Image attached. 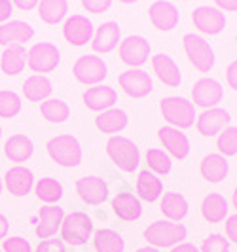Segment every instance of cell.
I'll return each instance as SVG.
<instances>
[{"label":"cell","mask_w":237,"mask_h":252,"mask_svg":"<svg viewBox=\"0 0 237 252\" xmlns=\"http://www.w3.org/2000/svg\"><path fill=\"white\" fill-rule=\"evenodd\" d=\"M91 231H93V224L86 213L76 211V213H68L63 216L61 235L68 245H72V247L86 245L91 237Z\"/></svg>","instance_id":"3"},{"label":"cell","mask_w":237,"mask_h":252,"mask_svg":"<svg viewBox=\"0 0 237 252\" xmlns=\"http://www.w3.org/2000/svg\"><path fill=\"white\" fill-rule=\"evenodd\" d=\"M72 72H74L76 80L82 82V84H99L108 74L104 61L101 57H95V55H82V57H78Z\"/></svg>","instance_id":"8"},{"label":"cell","mask_w":237,"mask_h":252,"mask_svg":"<svg viewBox=\"0 0 237 252\" xmlns=\"http://www.w3.org/2000/svg\"><path fill=\"white\" fill-rule=\"evenodd\" d=\"M150 21L154 27H158L160 31H171L178 23V10L173 2H154L150 6Z\"/></svg>","instance_id":"18"},{"label":"cell","mask_w":237,"mask_h":252,"mask_svg":"<svg viewBox=\"0 0 237 252\" xmlns=\"http://www.w3.org/2000/svg\"><path fill=\"white\" fill-rule=\"evenodd\" d=\"M10 15H12V2L0 0V21H6Z\"/></svg>","instance_id":"46"},{"label":"cell","mask_w":237,"mask_h":252,"mask_svg":"<svg viewBox=\"0 0 237 252\" xmlns=\"http://www.w3.org/2000/svg\"><path fill=\"white\" fill-rule=\"evenodd\" d=\"M6 233H8V220L4 215H0V239H4Z\"/></svg>","instance_id":"50"},{"label":"cell","mask_w":237,"mask_h":252,"mask_svg":"<svg viewBox=\"0 0 237 252\" xmlns=\"http://www.w3.org/2000/svg\"><path fill=\"white\" fill-rule=\"evenodd\" d=\"M4 152H6L8 159H12L13 163H21L33 156L34 146H33V140L27 135H12L4 144Z\"/></svg>","instance_id":"25"},{"label":"cell","mask_w":237,"mask_h":252,"mask_svg":"<svg viewBox=\"0 0 237 252\" xmlns=\"http://www.w3.org/2000/svg\"><path fill=\"white\" fill-rule=\"evenodd\" d=\"M137 193L144 199V201H156L163 193V184L162 180L152 175L148 171H140L137 178Z\"/></svg>","instance_id":"29"},{"label":"cell","mask_w":237,"mask_h":252,"mask_svg":"<svg viewBox=\"0 0 237 252\" xmlns=\"http://www.w3.org/2000/svg\"><path fill=\"white\" fill-rule=\"evenodd\" d=\"M76 191L82 197V201L89 205H99L108 197V186L99 177H84L76 180Z\"/></svg>","instance_id":"15"},{"label":"cell","mask_w":237,"mask_h":252,"mask_svg":"<svg viewBox=\"0 0 237 252\" xmlns=\"http://www.w3.org/2000/svg\"><path fill=\"white\" fill-rule=\"evenodd\" d=\"M162 213L171 220H182L188 215V201L180 193H165L162 199Z\"/></svg>","instance_id":"32"},{"label":"cell","mask_w":237,"mask_h":252,"mask_svg":"<svg viewBox=\"0 0 237 252\" xmlns=\"http://www.w3.org/2000/svg\"><path fill=\"white\" fill-rule=\"evenodd\" d=\"M27 63V51L23 46H8L0 53V66L8 76H15Z\"/></svg>","instance_id":"26"},{"label":"cell","mask_w":237,"mask_h":252,"mask_svg":"<svg viewBox=\"0 0 237 252\" xmlns=\"http://www.w3.org/2000/svg\"><path fill=\"white\" fill-rule=\"evenodd\" d=\"M40 112L51 124H63L68 118V106L61 99H46L40 106Z\"/></svg>","instance_id":"36"},{"label":"cell","mask_w":237,"mask_h":252,"mask_svg":"<svg viewBox=\"0 0 237 252\" xmlns=\"http://www.w3.org/2000/svg\"><path fill=\"white\" fill-rule=\"evenodd\" d=\"M201 252H230V243L218 233H212L201 245Z\"/></svg>","instance_id":"40"},{"label":"cell","mask_w":237,"mask_h":252,"mask_svg":"<svg viewBox=\"0 0 237 252\" xmlns=\"http://www.w3.org/2000/svg\"><path fill=\"white\" fill-rule=\"evenodd\" d=\"M218 8L222 10H232V12H237V2H230V0H218L216 2Z\"/></svg>","instance_id":"47"},{"label":"cell","mask_w":237,"mask_h":252,"mask_svg":"<svg viewBox=\"0 0 237 252\" xmlns=\"http://www.w3.org/2000/svg\"><path fill=\"white\" fill-rule=\"evenodd\" d=\"M192 21L201 32H207V34H218L226 27L224 13L220 12L218 8H212V6L196 8L194 13H192Z\"/></svg>","instance_id":"13"},{"label":"cell","mask_w":237,"mask_h":252,"mask_svg":"<svg viewBox=\"0 0 237 252\" xmlns=\"http://www.w3.org/2000/svg\"><path fill=\"white\" fill-rule=\"evenodd\" d=\"M234 205H236V209H237V189H236V193H234Z\"/></svg>","instance_id":"52"},{"label":"cell","mask_w":237,"mask_h":252,"mask_svg":"<svg viewBox=\"0 0 237 252\" xmlns=\"http://www.w3.org/2000/svg\"><path fill=\"white\" fill-rule=\"evenodd\" d=\"M4 252H33L29 241L23 237H12L4 241Z\"/></svg>","instance_id":"41"},{"label":"cell","mask_w":237,"mask_h":252,"mask_svg":"<svg viewBox=\"0 0 237 252\" xmlns=\"http://www.w3.org/2000/svg\"><path fill=\"white\" fill-rule=\"evenodd\" d=\"M201 175L205 180H209L212 184L220 182L228 177V161L224 156L220 154H211L201 161Z\"/></svg>","instance_id":"27"},{"label":"cell","mask_w":237,"mask_h":252,"mask_svg":"<svg viewBox=\"0 0 237 252\" xmlns=\"http://www.w3.org/2000/svg\"><path fill=\"white\" fill-rule=\"evenodd\" d=\"M38 199L46 203H57L63 197V184L55 178H40L34 186Z\"/></svg>","instance_id":"35"},{"label":"cell","mask_w":237,"mask_h":252,"mask_svg":"<svg viewBox=\"0 0 237 252\" xmlns=\"http://www.w3.org/2000/svg\"><path fill=\"white\" fill-rule=\"evenodd\" d=\"M226 78H228V84H230V88H234L237 91V61L228 66V70H226Z\"/></svg>","instance_id":"45"},{"label":"cell","mask_w":237,"mask_h":252,"mask_svg":"<svg viewBox=\"0 0 237 252\" xmlns=\"http://www.w3.org/2000/svg\"><path fill=\"white\" fill-rule=\"evenodd\" d=\"M23 93L29 101H46L51 93V82L44 74H34L27 78L23 84Z\"/></svg>","instance_id":"28"},{"label":"cell","mask_w":237,"mask_h":252,"mask_svg":"<svg viewBox=\"0 0 237 252\" xmlns=\"http://www.w3.org/2000/svg\"><path fill=\"white\" fill-rule=\"evenodd\" d=\"M146 163L150 165L152 171H156L160 175H167L171 171V158L160 148H150L146 152Z\"/></svg>","instance_id":"37"},{"label":"cell","mask_w":237,"mask_h":252,"mask_svg":"<svg viewBox=\"0 0 237 252\" xmlns=\"http://www.w3.org/2000/svg\"><path fill=\"white\" fill-rule=\"evenodd\" d=\"M218 150L222 156H236L237 154V127H226L218 135Z\"/></svg>","instance_id":"39"},{"label":"cell","mask_w":237,"mask_h":252,"mask_svg":"<svg viewBox=\"0 0 237 252\" xmlns=\"http://www.w3.org/2000/svg\"><path fill=\"white\" fill-rule=\"evenodd\" d=\"M137 252H160L158 249H152V247H144V249H138Z\"/></svg>","instance_id":"51"},{"label":"cell","mask_w":237,"mask_h":252,"mask_svg":"<svg viewBox=\"0 0 237 252\" xmlns=\"http://www.w3.org/2000/svg\"><path fill=\"white\" fill-rule=\"evenodd\" d=\"M34 34L33 27L25 21H8L4 25H0V44L8 46H21L23 42H29Z\"/></svg>","instance_id":"17"},{"label":"cell","mask_w":237,"mask_h":252,"mask_svg":"<svg viewBox=\"0 0 237 252\" xmlns=\"http://www.w3.org/2000/svg\"><path fill=\"white\" fill-rule=\"evenodd\" d=\"M162 112L163 118L176 126L178 129H186V127L194 126L196 116V108L194 102H190L184 97H165L162 101Z\"/></svg>","instance_id":"5"},{"label":"cell","mask_w":237,"mask_h":252,"mask_svg":"<svg viewBox=\"0 0 237 252\" xmlns=\"http://www.w3.org/2000/svg\"><path fill=\"white\" fill-rule=\"evenodd\" d=\"M27 57H29V66L34 72H51L61 61V53L57 50V46H53L50 42L34 44L29 50Z\"/></svg>","instance_id":"7"},{"label":"cell","mask_w":237,"mask_h":252,"mask_svg":"<svg viewBox=\"0 0 237 252\" xmlns=\"http://www.w3.org/2000/svg\"><path fill=\"white\" fill-rule=\"evenodd\" d=\"M95 124L102 133H118L127 126V114L120 108H108L97 116Z\"/></svg>","instance_id":"30"},{"label":"cell","mask_w":237,"mask_h":252,"mask_svg":"<svg viewBox=\"0 0 237 252\" xmlns=\"http://www.w3.org/2000/svg\"><path fill=\"white\" fill-rule=\"evenodd\" d=\"M116 101H118V95L108 86H95V88H89L84 93V102H86V106H88L89 110H93V112H104Z\"/></svg>","instance_id":"19"},{"label":"cell","mask_w":237,"mask_h":252,"mask_svg":"<svg viewBox=\"0 0 237 252\" xmlns=\"http://www.w3.org/2000/svg\"><path fill=\"white\" fill-rule=\"evenodd\" d=\"M68 12V4L65 0H44L40 2V19L55 25L59 23L63 17Z\"/></svg>","instance_id":"34"},{"label":"cell","mask_w":237,"mask_h":252,"mask_svg":"<svg viewBox=\"0 0 237 252\" xmlns=\"http://www.w3.org/2000/svg\"><path fill=\"white\" fill-rule=\"evenodd\" d=\"M160 139H162L163 146L178 159H184L190 154V142H188L186 135L180 133L175 127H162L160 129Z\"/></svg>","instance_id":"22"},{"label":"cell","mask_w":237,"mask_h":252,"mask_svg":"<svg viewBox=\"0 0 237 252\" xmlns=\"http://www.w3.org/2000/svg\"><path fill=\"white\" fill-rule=\"evenodd\" d=\"M21 110V99L13 91H0V118H12Z\"/></svg>","instance_id":"38"},{"label":"cell","mask_w":237,"mask_h":252,"mask_svg":"<svg viewBox=\"0 0 237 252\" xmlns=\"http://www.w3.org/2000/svg\"><path fill=\"white\" fill-rule=\"evenodd\" d=\"M63 36L74 46H84L93 38V23L84 15H72L63 25Z\"/></svg>","instance_id":"14"},{"label":"cell","mask_w":237,"mask_h":252,"mask_svg":"<svg viewBox=\"0 0 237 252\" xmlns=\"http://www.w3.org/2000/svg\"><path fill=\"white\" fill-rule=\"evenodd\" d=\"M222 95H224V89L212 78H201L194 84V89H192L194 102L201 108H205V110L214 108L218 102L222 101Z\"/></svg>","instance_id":"9"},{"label":"cell","mask_w":237,"mask_h":252,"mask_svg":"<svg viewBox=\"0 0 237 252\" xmlns=\"http://www.w3.org/2000/svg\"><path fill=\"white\" fill-rule=\"evenodd\" d=\"M232 122V116L224 108H207L198 116L196 124H198V131L205 137H212V135H220L226 129V126Z\"/></svg>","instance_id":"10"},{"label":"cell","mask_w":237,"mask_h":252,"mask_svg":"<svg viewBox=\"0 0 237 252\" xmlns=\"http://www.w3.org/2000/svg\"><path fill=\"white\" fill-rule=\"evenodd\" d=\"M150 55V44L146 42V38L142 36H127L120 44V57L122 61L131 66H140V64L146 63Z\"/></svg>","instance_id":"12"},{"label":"cell","mask_w":237,"mask_h":252,"mask_svg":"<svg viewBox=\"0 0 237 252\" xmlns=\"http://www.w3.org/2000/svg\"><path fill=\"white\" fill-rule=\"evenodd\" d=\"M226 233H228V239L237 243V215L228 218V222H226Z\"/></svg>","instance_id":"44"},{"label":"cell","mask_w":237,"mask_h":252,"mask_svg":"<svg viewBox=\"0 0 237 252\" xmlns=\"http://www.w3.org/2000/svg\"><path fill=\"white\" fill-rule=\"evenodd\" d=\"M48 154L55 163L63 167H76L82 161V146L72 135H59L48 142Z\"/></svg>","instance_id":"2"},{"label":"cell","mask_w":237,"mask_h":252,"mask_svg":"<svg viewBox=\"0 0 237 252\" xmlns=\"http://www.w3.org/2000/svg\"><path fill=\"white\" fill-rule=\"evenodd\" d=\"M186 227L182 224H175L171 220L154 222L144 231V239L148 241L150 245H156V247H173L182 239H186Z\"/></svg>","instance_id":"4"},{"label":"cell","mask_w":237,"mask_h":252,"mask_svg":"<svg viewBox=\"0 0 237 252\" xmlns=\"http://www.w3.org/2000/svg\"><path fill=\"white\" fill-rule=\"evenodd\" d=\"M118 42H120V27L116 21H106L97 29L91 46L99 53H108L118 46Z\"/></svg>","instance_id":"20"},{"label":"cell","mask_w":237,"mask_h":252,"mask_svg":"<svg viewBox=\"0 0 237 252\" xmlns=\"http://www.w3.org/2000/svg\"><path fill=\"white\" fill-rule=\"evenodd\" d=\"M36 252H67V247L61 239H44L36 247Z\"/></svg>","instance_id":"42"},{"label":"cell","mask_w":237,"mask_h":252,"mask_svg":"<svg viewBox=\"0 0 237 252\" xmlns=\"http://www.w3.org/2000/svg\"><path fill=\"white\" fill-rule=\"evenodd\" d=\"M152 66H154L158 78L162 80L165 86L176 88V86L180 84V80H182V78H180V70H178V66H176L175 61H173L169 55H165V53L154 55V57H152Z\"/></svg>","instance_id":"21"},{"label":"cell","mask_w":237,"mask_h":252,"mask_svg":"<svg viewBox=\"0 0 237 252\" xmlns=\"http://www.w3.org/2000/svg\"><path fill=\"white\" fill-rule=\"evenodd\" d=\"M120 86L124 88V91L129 97L140 99V97H146L152 91V78L148 76V72H144L140 68H131V70H125L120 74Z\"/></svg>","instance_id":"11"},{"label":"cell","mask_w":237,"mask_h":252,"mask_svg":"<svg viewBox=\"0 0 237 252\" xmlns=\"http://www.w3.org/2000/svg\"><path fill=\"white\" fill-rule=\"evenodd\" d=\"M110 0H86L84 2V8L88 10V12H93V13H101V12H106L108 8H110Z\"/></svg>","instance_id":"43"},{"label":"cell","mask_w":237,"mask_h":252,"mask_svg":"<svg viewBox=\"0 0 237 252\" xmlns=\"http://www.w3.org/2000/svg\"><path fill=\"white\" fill-rule=\"evenodd\" d=\"M95 249L97 252H124V239L114 229L95 231Z\"/></svg>","instance_id":"33"},{"label":"cell","mask_w":237,"mask_h":252,"mask_svg":"<svg viewBox=\"0 0 237 252\" xmlns=\"http://www.w3.org/2000/svg\"><path fill=\"white\" fill-rule=\"evenodd\" d=\"M63 213L61 207L55 205H46L40 209L38 213V224H36V235L40 239H50L57 233V229L61 227L63 222Z\"/></svg>","instance_id":"16"},{"label":"cell","mask_w":237,"mask_h":252,"mask_svg":"<svg viewBox=\"0 0 237 252\" xmlns=\"http://www.w3.org/2000/svg\"><path fill=\"white\" fill-rule=\"evenodd\" d=\"M201 211H203L205 220H209L211 224H216V222H222L228 215V203L220 193H209L203 199Z\"/></svg>","instance_id":"31"},{"label":"cell","mask_w":237,"mask_h":252,"mask_svg":"<svg viewBox=\"0 0 237 252\" xmlns=\"http://www.w3.org/2000/svg\"><path fill=\"white\" fill-rule=\"evenodd\" d=\"M0 193H2V180H0Z\"/></svg>","instance_id":"53"},{"label":"cell","mask_w":237,"mask_h":252,"mask_svg":"<svg viewBox=\"0 0 237 252\" xmlns=\"http://www.w3.org/2000/svg\"><path fill=\"white\" fill-rule=\"evenodd\" d=\"M171 252H200L194 245H190V243H182V245H178V247H175Z\"/></svg>","instance_id":"49"},{"label":"cell","mask_w":237,"mask_h":252,"mask_svg":"<svg viewBox=\"0 0 237 252\" xmlns=\"http://www.w3.org/2000/svg\"><path fill=\"white\" fill-rule=\"evenodd\" d=\"M112 209L114 213L118 215V218L127 220V222H133V220L140 218V215H142L140 201H138L133 193H127V191H122V193H118L114 197Z\"/></svg>","instance_id":"24"},{"label":"cell","mask_w":237,"mask_h":252,"mask_svg":"<svg viewBox=\"0 0 237 252\" xmlns=\"http://www.w3.org/2000/svg\"><path fill=\"white\" fill-rule=\"evenodd\" d=\"M184 50H186L188 59L192 64L201 70V72H209L214 64V51L212 48L198 34H186L184 36Z\"/></svg>","instance_id":"6"},{"label":"cell","mask_w":237,"mask_h":252,"mask_svg":"<svg viewBox=\"0 0 237 252\" xmlns=\"http://www.w3.org/2000/svg\"><path fill=\"white\" fill-rule=\"evenodd\" d=\"M106 152H108V156H110L114 163L125 173H133L138 167L140 154H138L137 144L133 140L120 137V135L110 137V140L106 142Z\"/></svg>","instance_id":"1"},{"label":"cell","mask_w":237,"mask_h":252,"mask_svg":"<svg viewBox=\"0 0 237 252\" xmlns=\"http://www.w3.org/2000/svg\"><path fill=\"white\" fill-rule=\"evenodd\" d=\"M0 137H2V129H0Z\"/></svg>","instance_id":"54"},{"label":"cell","mask_w":237,"mask_h":252,"mask_svg":"<svg viewBox=\"0 0 237 252\" xmlns=\"http://www.w3.org/2000/svg\"><path fill=\"white\" fill-rule=\"evenodd\" d=\"M13 4H15L19 10H31V8H34V6H36V2H34V0H27V2L25 0H15Z\"/></svg>","instance_id":"48"},{"label":"cell","mask_w":237,"mask_h":252,"mask_svg":"<svg viewBox=\"0 0 237 252\" xmlns=\"http://www.w3.org/2000/svg\"><path fill=\"white\" fill-rule=\"evenodd\" d=\"M6 188L12 191L13 195H27L33 184H34V177L33 171H29L27 167H13L6 173Z\"/></svg>","instance_id":"23"}]
</instances>
